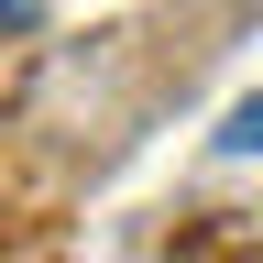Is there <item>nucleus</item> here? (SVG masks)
I'll return each instance as SVG.
<instances>
[{"mask_svg":"<svg viewBox=\"0 0 263 263\" xmlns=\"http://www.w3.org/2000/svg\"><path fill=\"white\" fill-rule=\"evenodd\" d=\"M219 154H263V88H252V99H241V110H230V121H219Z\"/></svg>","mask_w":263,"mask_h":263,"instance_id":"obj_1","label":"nucleus"},{"mask_svg":"<svg viewBox=\"0 0 263 263\" xmlns=\"http://www.w3.org/2000/svg\"><path fill=\"white\" fill-rule=\"evenodd\" d=\"M22 22H33V0H0V33H22Z\"/></svg>","mask_w":263,"mask_h":263,"instance_id":"obj_2","label":"nucleus"}]
</instances>
